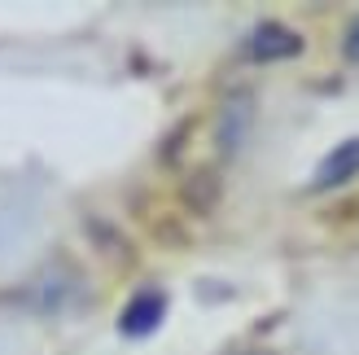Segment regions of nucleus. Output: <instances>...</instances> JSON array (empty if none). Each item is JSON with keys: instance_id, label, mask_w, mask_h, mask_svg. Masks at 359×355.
<instances>
[{"instance_id": "f257e3e1", "label": "nucleus", "mask_w": 359, "mask_h": 355, "mask_svg": "<svg viewBox=\"0 0 359 355\" xmlns=\"http://www.w3.org/2000/svg\"><path fill=\"white\" fill-rule=\"evenodd\" d=\"M163 321H167V294L163 290H136L128 298V307H123V316H118V333L140 342V338H149V333L163 329Z\"/></svg>"}, {"instance_id": "7ed1b4c3", "label": "nucleus", "mask_w": 359, "mask_h": 355, "mask_svg": "<svg viewBox=\"0 0 359 355\" xmlns=\"http://www.w3.org/2000/svg\"><path fill=\"white\" fill-rule=\"evenodd\" d=\"M359 175V136L342 140L337 149H329L325 158H320V167L311 175V189L316 193H325V189H342L346 180H355Z\"/></svg>"}, {"instance_id": "20e7f679", "label": "nucleus", "mask_w": 359, "mask_h": 355, "mask_svg": "<svg viewBox=\"0 0 359 355\" xmlns=\"http://www.w3.org/2000/svg\"><path fill=\"white\" fill-rule=\"evenodd\" d=\"M342 53H346L351 62H359V18H355V22L346 27V40H342Z\"/></svg>"}, {"instance_id": "f03ea898", "label": "nucleus", "mask_w": 359, "mask_h": 355, "mask_svg": "<svg viewBox=\"0 0 359 355\" xmlns=\"http://www.w3.org/2000/svg\"><path fill=\"white\" fill-rule=\"evenodd\" d=\"M245 53L255 62H290L302 53V35L294 27H285V22H259L255 31H250V40H245Z\"/></svg>"}]
</instances>
